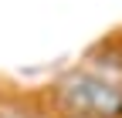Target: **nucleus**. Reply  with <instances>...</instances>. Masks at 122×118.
I'll use <instances>...</instances> for the list:
<instances>
[{
  "mask_svg": "<svg viewBox=\"0 0 122 118\" xmlns=\"http://www.w3.org/2000/svg\"><path fill=\"white\" fill-rule=\"evenodd\" d=\"M58 101L68 118H122V84L78 71L58 84Z\"/></svg>",
  "mask_w": 122,
  "mask_h": 118,
  "instance_id": "nucleus-1",
  "label": "nucleus"
}]
</instances>
